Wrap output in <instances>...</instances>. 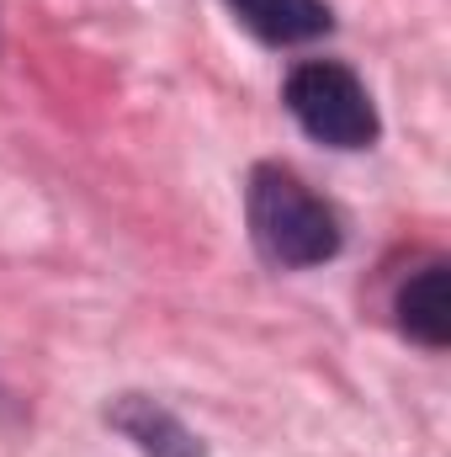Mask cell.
I'll return each instance as SVG.
<instances>
[{"label": "cell", "mask_w": 451, "mask_h": 457, "mask_svg": "<svg viewBox=\"0 0 451 457\" xmlns=\"http://www.w3.org/2000/svg\"><path fill=\"white\" fill-rule=\"evenodd\" d=\"M112 426H117V431H127V436H133L149 457H202L197 436H192L170 410H160L154 399L127 394V399L112 410Z\"/></svg>", "instance_id": "obj_4"}, {"label": "cell", "mask_w": 451, "mask_h": 457, "mask_svg": "<svg viewBox=\"0 0 451 457\" xmlns=\"http://www.w3.org/2000/svg\"><path fill=\"white\" fill-rule=\"evenodd\" d=\"M228 5L266 43H308V37L330 32V5L324 0H228Z\"/></svg>", "instance_id": "obj_3"}, {"label": "cell", "mask_w": 451, "mask_h": 457, "mask_svg": "<svg viewBox=\"0 0 451 457\" xmlns=\"http://www.w3.org/2000/svg\"><path fill=\"white\" fill-rule=\"evenodd\" d=\"M398 325H404L420 345H447L451 341L447 266H425L420 277L404 282V293H398Z\"/></svg>", "instance_id": "obj_5"}, {"label": "cell", "mask_w": 451, "mask_h": 457, "mask_svg": "<svg viewBox=\"0 0 451 457\" xmlns=\"http://www.w3.org/2000/svg\"><path fill=\"white\" fill-rule=\"evenodd\" d=\"M250 234L276 266H324L340 250V219L324 197H314L292 170L260 165L250 176Z\"/></svg>", "instance_id": "obj_1"}, {"label": "cell", "mask_w": 451, "mask_h": 457, "mask_svg": "<svg viewBox=\"0 0 451 457\" xmlns=\"http://www.w3.org/2000/svg\"><path fill=\"white\" fill-rule=\"evenodd\" d=\"M287 112L330 149H366L377 138V107L366 86L330 59H308L287 75Z\"/></svg>", "instance_id": "obj_2"}]
</instances>
